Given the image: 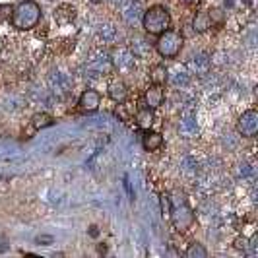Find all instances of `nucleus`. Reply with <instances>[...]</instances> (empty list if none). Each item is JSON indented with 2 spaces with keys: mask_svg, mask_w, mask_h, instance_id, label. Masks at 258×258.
<instances>
[{
  "mask_svg": "<svg viewBox=\"0 0 258 258\" xmlns=\"http://www.w3.org/2000/svg\"><path fill=\"white\" fill-rule=\"evenodd\" d=\"M150 80L155 86H163L167 82V68L163 64H155L152 68V72H150Z\"/></svg>",
  "mask_w": 258,
  "mask_h": 258,
  "instance_id": "nucleus-22",
  "label": "nucleus"
},
{
  "mask_svg": "<svg viewBox=\"0 0 258 258\" xmlns=\"http://www.w3.org/2000/svg\"><path fill=\"white\" fill-rule=\"evenodd\" d=\"M186 256L188 258H206L208 250L204 248V245H200V243H192V245L186 248Z\"/></svg>",
  "mask_w": 258,
  "mask_h": 258,
  "instance_id": "nucleus-23",
  "label": "nucleus"
},
{
  "mask_svg": "<svg viewBox=\"0 0 258 258\" xmlns=\"http://www.w3.org/2000/svg\"><path fill=\"white\" fill-rule=\"evenodd\" d=\"M12 27H16L18 31H29L33 27H37L41 22V6L33 0H26L20 2L12 10Z\"/></svg>",
  "mask_w": 258,
  "mask_h": 258,
  "instance_id": "nucleus-1",
  "label": "nucleus"
},
{
  "mask_svg": "<svg viewBox=\"0 0 258 258\" xmlns=\"http://www.w3.org/2000/svg\"><path fill=\"white\" fill-rule=\"evenodd\" d=\"M237 132L243 138H254L258 134V113L254 109H248L237 120Z\"/></svg>",
  "mask_w": 258,
  "mask_h": 258,
  "instance_id": "nucleus-6",
  "label": "nucleus"
},
{
  "mask_svg": "<svg viewBox=\"0 0 258 258\" xmlns=\"http://www.w3.org/2000/svg\"><path fill=\"white\" fill-rule=\"evenodd\" d=\"M107 93L115 103H124L126 97H128V88H126V84L122 80H113L109 84V88H107Z\"/></svg>",
  "mask_w": 258,
  "mask_h": 258,
  "instance_id": "nucleus-14",
  "label": "nucleus"
},
{
  "mask_svg": "<svg viewBox=\"0 0 258 258\" xmlns=\"http://www.w3.org/2000/svg\"><path fill=\"white\" fill-rule=\"evenodd\" d=\"M212 68V62L206 54H194L192 58L186 62V70L190 72V76H206Z\"/></svg>",
  "mask_w": 258,
  "mask_h": 258,
  "instance_id": "nucleus-11",
  "label": "nucleus"
},
{
  "mask_svg": "<svg viewBox=\"0 0 258 258\" xmlns=\"http://www.w3.org/2000/svg\"><path fill=\"white\" fill-rule=\"evenodd\" d=\"M52 124H54V120H52V116L49 113H35V115L31 116V126L35 130L49 128Z\"/></svg>",
  "mask_w": 258,
  "mask_h": 258,
  "instance_id": "nucleus-21",
  "label": "nucleus"
},
{
  "mask_svg": "<svg viewBox=\"0 0 258 258\" xmlns=\"http://www.w3.org/2000/svg\"><path fill=\"white\" fill-rule=\"evenodd\" d=\"M181 2H184L186 6H194V4H198L200 0H181Z\"/></svg>",
  "mask_w": 258,
  "mask_h": 258,
  "instance_id": "nucleus-25",
  "label": "nucleus"
},
{
  "mask_svg": "<svg viewBox=\"0 0 258 258\" xmlns=\"http://www.w3.org/2000/svg\"><path fill=\"white\" fill-rule=\"evenodd\" d=\"M111 70H113V64L107 54H97L95 58H90V62H88L90 76H107Z\"/></svg>",
  "mask_w": 258,
  "mask_h": 258,
  "instance_id": "nucleus-8",
  "label": "nucleus"
},
{
  "mask_svg": "<svg viewBox=\"0 0 258 258\" xmlns=\"http://www.w3.org/2000/svg\"><path fill=\"white\" fill-rule=\"evenodd\" d=\"M163 99H165V93L161 90V86L152 84L148 90L144 91V103H146V107H150V109L161 107V105H163Z\"/></svg>",
  "mask_w": 258,
  "mask_h": 258,
  "instance_id": "nucleus-13",
  "label": "nucleus"
},
{
  "mask_svg": "<svg viewBox=\"0 0 258 258\" xmlns=\"http://www.w3.org/2000/svg\"><path fill=\"white\" fill-rule=\"evenodd\" d=\"M179 132H181L182 136H186V138L194 136V134L198 132V122H196V118H194L192 115L182 116L181 122H179Z\"/></svg>",
  "mask_w": 258,
  "mask_h": 258,
  "instance_id": "nucleus-18",
  "label": "nucleus"
},
{
  "mask_svg": "<svg viewBox=\"0 0 258 258\" xmlns=\"http://www.w3.org/2000/svg\"><path fill=\"white\" fill-rule=\"evenodd\" d=\"M47 82H49V88H51L58 97H64L66 93L70 91V80L62 74V72H58V70H52L49 78H47Z\"/></svg>",
  "mask_w": 258,
  "mask_h": 258,
  "instance_id": "nucleus-9",
  "label": "nucleus"
},
{
  "mask_svg": "<svg viewBox=\"0 0 258 258\" xmlns=\"http://www.w3.org/2000/svg\"><path fill=\"white\" fill-rule=\"evenodd\" d=\"M120 14H122V20H124L128 26L142 24V16H144L142 2H140V0H124L122 6H120Z\"/></svg>",
  "mask_w": 258,
  "mask_h": 258,
  "instance_id": "nucleus-7",
  "label": "nucleus"
},
{
  "mask_svg": "<svg viewBox=\"0 0 258 258\" xmlns=\"http://www.w3.org/2000/svg\"><path fill=\"white\" fill-rule=\"evenodd\" d=\"M182 49V35L179 31H163L161 35H157L155 41V51L159 52L163 58H175Z\"/></svg>",
  "mask_w": 258,
  "mask_h": 258,
  "instance_id": "nucleus-4",
  "label": "nucleus"
},
{
  "mask_svg": "<svg viewBox=\"0 0 258 258\" xmlns=\"http://www.w3.org/2000/svg\"><path fill=\"white\" fill-rule=\"evenodd\" d=\"M78 105H80V109H82L84 113H95V111L99 109V105H101V95H99V91L86 90L80 95Z\"/></svg>",
  "mask_w": 258,
  "mask_h": 258,
  "instance_id": "nucleus-10",
  "label": "nucleus"
},
{
  "mask_svg": "<svg viewBox=\"0 0 258 258\" xmlns=\"http://www.w3.org/2000/svg\"><path fill=\"white\" fill-rule=\"evenodd\" d=\"M97 37H99V41H103L105 45H113V43H116V37H118L116 27L111 26V24H101L97 29Z\"/></svg>",
  "mask_w": 258,
  "mask_h": 258,
  "instance_id": "nucleus-17",
  "label": "nucleus"
},
{
  "mask_svg": "<svg viewBox=\"0 0 258 258\" xmlns=\"http://www.w3.org/2000/svg\"><path fill=\"white\" fill-rule=\"evenodd\" d=\"M90 2H93V4H99V2H103V0H90Z\"/></svg>",
  "mask_w": 258,
  "mask_h": 258,
  "instance_id": "nucleus-26",
  "label": "nucleus"
},
{
  "mask_svg": "<svg viewBox=\"0 0 258 258\" xmlns=\"http://www.w3.org/2000/svg\"><path fill=\"white\" fill-rule=\"evenodd\" d=\"M171 208H169V216H171V223L177 231H188L194 223V212L192 208L186 204V200H179V198H169Z\"/></svg>",
  "mask_w": 258,
  "mask_h": 258,
  "instance_id": "nucleus-3",
  "label": "nucleus"
},
{
  "mask_svg": "<svg viewBox=\"0 0 258 258\" xmlns=\"http://www.w3.org/2000/svg\"><path fill=\"white\" fill-rule=\"evenodd\" d=\"M142 146L146 152H155L163 146V136L159 132H154V130H146V134L142 136Z\"/></svg>",
  "mask_w": 258,
  "mask_h": 258,
  "instance_id": "nucleus-15",
  "label": "nucleus"
},
{
  "mask_svg": "<svg viewBox=\"0 0 258 258\" xmlns=\"http://www.w3.org/2000/svg\"><path fill=\"white\" fill-rule=\"evenodd\" d=\"M109 58H111L113 68L120 74H128L136 68V56L128 47H115Z\"/></svg>",
  "mask_w": 258,
  "mask_h": 258,
  "instance_id": "nucleus-5",
  "label": "nucleus"
},
{
  "mask_svg": "<svg viewBox=\"0 0 258 258\" xmlns=\"http://www.w3.org/2000/svg\"><path fill=\"white\" fill-rule=\"evenodd\" d=\"M212 16L208 12H198L196 16H194L192 20V29L196 31V33H206L208 29L212 27Z\"/></svg>",
  "mask_w": 258,
  "mask_h": 258,
  "instance_id": "nucleus-16",
  "label": "nucleus"
},
{
  "mask_svg": "<svg viewBox=\"0 0 258 258\" xmlns=\"http://www.w3.org/2000/svg\"><path fill=\"white\" fill-rule=\"evenodd\" d=\"M154 120H155L154 109H150V107H144V109H140V111L136 113V124H138L140 128H144V130L152 128Z\"/></svg>",
  "mask_w": 258,
  "mask_h": 258,
  "instance_id": "nucleus-19",
  "label": "nucleus"
},
{
  "mask_svg": "<svg viewBox=\"0 0 258 258\" xmlns=\"http://www.w3.org/2000/svg\"><path fill=\"white\" fill-rule=\"evenodd\" d=\"M142 27L150 35H161L171 27V14L163 6H152L150 10H144Z\"/></svg>",
  "mask_w": 258,
  "mask_h": 258,
  "instance_id": "nucleus-2",
  "label": "nucleus"
},
{
  "mask_svg": "<svg viewBox=\"0 0 258 258\" xmlns=\"http://www.w3.org/2000/svg\"><path fill=\"white\" fill-rule=\"evenodd\" d=\"M132 52H134L136 58H150L152 52H154V47L144 39H136V43L132 45Z\"/></svg>",
  "mask_w": 258,
  "mask_h": 258,
  "instance_id": "nucleus-20",
  "label": "nucleus"
},
{
  "mask_svg": "<svg viewBox=\"0 0 258 258\" xmlns=\"http://www.w3.org/2000/svg\"><path fill=\"white\" fill-rule=\"evenodd\" d=\"M12 10L14 6H10V4H0V26L12 18Z\"/></svg>",
  "mask_w": 258,
  "mask_h": 258,
  "instance_id": "nucleus-24",
  "label": "nucleus"
},
{
  "mask_svg": "<svg viewBox=\"0 0 258 258\" xmlns=\"http://www.w3.org/2000/svg\"><path fill=\"white\" fill-rule=\"evenodd\" d=\"M167 82L173 88H186L190 84V72L186 70V66H175L171 74L167 72Z\"/></svg>",
  "mask_w": 258,
  "mask_h": 258,
  "instance_id": "nucleus-12",
  "label": "nucleus"
}]
</instances>
